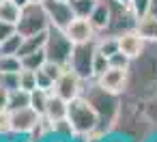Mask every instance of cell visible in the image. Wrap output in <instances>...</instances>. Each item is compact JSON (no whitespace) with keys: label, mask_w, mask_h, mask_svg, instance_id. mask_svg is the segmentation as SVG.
Here are the masks:
<instances>
[{"label":"cell","mask_w":157,"mask_h":142,"mask_svg":"<svg viewBox=\"0 0 157 142\" xmlns=\"http://www.w3.org/2000/svg\"><path fill=\"white\" fill-rule=\"evenodd\" d=\"M123 95L148 101L157 95V41L146 43L144 52L129 65V84Z\"/></svg>","instance_id":"obj_1"},{"label":"cell","mask_w":157,"mask_h":142,"mask_svg":"<svg viewBox=\"0 0 157 142\" xmlns=\"http://www.w3.org/2000/svg\"><path fill=\"white\" fill-rule=\"evenodd\" d=\"M82 95L97 110V114L101 118V127L99 129H103L108 133H114V121H116V114L121 110V95L105 90L103 86L97 84V80H84Z\"/></svg>","instance_id":"obj_2"},{"label":"cell","mask_w":157,"mask_h":142,"mask_svg":"<svg viewBox=\"0 0 157 142\" xmlns=\"http://www.w3.org/2000/svg\"><path fill=\"white\" fill-rule=\"evenodd\" d=\"M67 118H69V123H71L75 133H93L95 129L101 127V118H99L97 110L93 108V103L84 95H80V97L69 101Z\"/></svg>","instance_id":"obj_3"},{"label":"cell","mask_w":157,"mask_h":142,"mask_svg":"<svg viewBox=\"0 0 157 142\" xmlns=\"http://www.w3.org/2000/svg\"><path fill=\"white\" fill-rule=\"evenodd\" d=\"M50 17L43 9L41 2H30L22 9V15H20V22H17V33L24 35V37H30V35H39V33H45L50 30Z\"/></svg>","instance_id":"obj_4"},{"label":"cell","mask_w":157,"mask_h":142,"mask_svg":"<svg viewBox=\"0 0 157 142\" xmlns=\"http://www.w3.org/2000/svg\"><path fill=\"white\" fill-rule=\"evenodd\" d=\"M73 48L75 45L65 35V30L50 26L48 39H45V48H43L45 54H48V60H54V63H60V65H69L71 54H73Z\"/></svg>","instance_id":"obj_5"},{"label":"cell","mask_w":157,"mask_h":142,"mask_svg":"<svg viewBox=\"0 0 157 142\" xmlns=\"http://www.w3.org/2000/svg\"><path fill=\"white\" fill-rule=\"evenodd\" d=\"M95 41L90 43H80L73 48L69 67L82 78V80H95L93 78V58H95Z\"/></svg>","instance_id":"obj_6"},{"label":"cell","mask_w":157,"mask_h":142,"mask_svg":"<svg viewBox=\"0 0 157 142\" xmlns=\"http://www.w3.org/2000/svg\"><path fill=\"white\" fill-rule=\"evenodd\" d=\"M41 5H43V9H45V13L50 17V24L54 28L65 30L69 26V22L75 17L73 9L69 5V0H43Z\"/></svg>","instance_id":"obj_7"},{"label":"cell","mask_w":157,"mask_h":142,"mask_svg":"<svg viewBox=\"0 0 157 142\" xmlns=\"http://www.w3.org/2000/svg\"><path fill=\"white\" fill-rule=\"evenodd\" d=\"M82 90H84V80H82L71 67H67L65 73H63V75L56 80V84H54V93H56L58 97H63L65 101H71V99L80 97Z\"/></svg>","instance_id":"obj_8"},{"label":"cell","mask_w":157,"mask_h":142,"mask_svg":"<svg viewBox=\"0 0 157 142\" xmlns=\"http://www.w3.org/2000/svg\"><path fill=\"white\" fill-rule=\"evenodd\" d=\"M97 84L103 86L105 90L110 93H116V95H123L127 90V84H129V69L125 67H110L105 73H101L97 78Z\"/></svg>","instance_id":"obj_9"},{"label":"cell","mask_w":157,"mask_h":142,"mask_svg":"<svg viewBox=\"0 0 157 142\" xmlns=\"http://www.w3.org/2000/svg\"><path fill=\"white\" fill-rule=\"evenodd\" d=\"M65 35L73 41V45H80V43H90L97 39V30L95 26L90 24L88 17H73L69 22V26L65 28Z\"/></svg>","instance_id":"obj_10"},{"label":"cell","mask_w":157,"mask_h":142,"mask_svg":"<svg viewBox=\"0 0 157 142\" xmlns=\"http://www.w3.org/2000/svg\"><path fill=\"white\" fill-rule=\"evenodd\" d=\"M11 118H13V131H11V133L28 136V133L35 129V125L41 121V114H39L33 106H26V108L11 110Z\"/></svg>","instance_id":"obj_11"},{"label":"cell","mask_w":157,"mask_h":142,"mask_svg":"<svg viewBox=\"0 0 157 142\" xmlns=\"http://www.w3.org/2000/svg\"><path fill=\"white\" fill-rule=\"evenodd\" d=\"M116 39H118V52H123L125 56H129L131 60L133 58H138L142 52H144V48H146V39L136 30V28H131V30H125V33H121V35H116Z\"/></svg>","instance_id":"obj_12"},{"label":"cell","mask_w":157,"mask_h":142,"mask_svg":"<svg viewBox=\"0 0 157 142\" xmlns=\"http://www.w3.org/2000/svg\"><path fill=\"white\" fill-rule=\"evenodd\" d=\"M90 24L95 26V30L101 35L110 28V22H112V9H110V2L108 0H97V5L93 9V13L88 15Z\"/></svg>","instance_id":"obj_13"},{"label":"cell","mask_w":157,"mask_h":142,"mask_svg":"<svg viewBox=\"0 0 157 142\" xmlns=\"http://www.w3.org/2000/svg\"><path fill=\"white\" fill-rule=\"evenodd\" d=\"M67 112H69V101H65L54 90H50V99H48V106H45V114L43 116L54 123V121L67 118Z\"/></svg>","instance_id":"obj_14"},{"label":"cell","mask_w":157,"mask_h":142,"mask_svg":"<svg viewBox=\"0 0 157 142\" xmlns=\"http://www.w3.org/2000/svg\"><path fill=\"white\" fill-rule=\"evenodd\" d=\"M136 30H138V33L148 41V43L157 41V15L148 13V15L140 17V20H138V24H136Z\"/></svg>","instance_id":"obj_15"},{"label":"cell","mask_w":157,"mask_h":142,"mask_svg":"<svg viewBox=\"0 0 157 142\" xmlns=\"http://www.w3.org/2000/svg\"><path fill=\"white\" fill-rule=\"evenodd\" d=\"M20 15H22V7L15 2V0H0V20L17 26Z\"/></svg>","instance_id":"obj_16"},{"label":"cell","mask_w":157,"mask_h":142,"mask_svg":"<svg viewBox=\"0 0 157 142\" xmlns=\"http://www.w3.org/2000/svg\"><path fill=\"white\" fill-rule=\"evenodd\" d=\"M95 48H97L101 54L112 56V54L118 52V39H116V35L101 33V35H97V39H95Z\"/></svg>","instance_id":"obj_17"},{"label":"cell","mask_w":157,"mask_h":142,"mask_svg":"<svg viewBox=\"0 0 157 142\" xmlns=\"http://www.w3.org/2000/svg\"><path fill=\"white\" fill-rule=\"evenodd\" d=\"M45 39H48V30H45V33H39V35L24 37L22 48H20V56H26V54H30V52L43 50V48H45Z\"/></svg>","instance_id":"obj_18"},{"label":"cell","mask_w":157,"mask_h":142,"mask_svg":"<svg viewBox=\"0 0 157 142\" xmlns=\"http://www.w3.org/2000/svg\"><path fill=\"white\" fill-rule=\"evenodd\" d=\"M22 58V67L24 69H41L45 63H48V54H45V50H37V52H30V54H26V56H20Z\"/></svg>","instance_id":"obj_19"},{"label":"cell","mask_w":157,"mask_h":142,"mask_svg":"<svg viewBox=\"0 0 157 142\" xmlns=\"http://www.w3.org/2000/svg\"><path fill=\"white\" fill-rule=\"evenodd\" d=\"M22 69V58L17 54H0V73H17Z\"/></svg>","instance_id":"obj_20"},{"label":"cell","mask_w":157,"mask_h":142,"mask_svg":"<svg viewBox=\"0 0 157 142\" xmlns=\"http://www.w3.org/2000/svg\"><path fill=\"white\" fill-rule=\"evenodd\" d=\"M30 106V93L24 88H15L9 90V110H17V108H26Z\"/></svg>","instance_id":"obj_21"},{"label":"cell","mask_w":157,"mask_h":142,"mask_svg":"<svg viewBox=\"0 0 157 142\" xmlns=\"http://www.w3.org/2000/svg\"><path fill=\"white\" fill-rule=\"evenodd\" d=\"M22 41H24V35H20V33L15 30L11 37H7L2 43H0V54H17V56H20Z\"/></svg>","instance_id":"obj_22"},{"label":"cell","mask_w":157,"mask_h":142,"mask_svg":"<svg viewBox=\"0 0 157 142\" xmlns=\"http://www.w3.org/2000/svg\"><path fill=\"white\" fill-rule=\"evenodd\" d=\"M48 99H50V90H45V88H35V90L30 93V106H33L41 116L45 114Z\"/></svg>","instance_id":"obj_23"},{"label":"cell","mask_w":157,"mask_h":142,"mask_svg":"<svg viewBox=\"0 0 157 142\" xmlns=\"http://www.w3.org/2000/svg\"><path fill=\"white\" fill-rule=\"evenodd\" d=\"M17 80H20V88H24L28 93H33L35 88H39V84H37V71L35 69H22L17 73Z\"/></svg>","instance_id":"obj_24"},{"label":"cell","mask_w":157,"mask_h":142,"mask_svg":"<svg viewBox=\"0 0 157 142\" xmlns=\"http://www.w3.org/2000/svg\"><path fill=\"white\" fill-rule=\"evenodd\" d=\"M69 5H71L75 17H88L97 5V0H69Z\"/></svg>","instance_id":"obj_25"},{"label":"cell","mask_w":157,"mask_h":142,"mask_svg":"<svg viewBox=\"0 0 157 142\" xmlns=\"http://www.w3.org/2000/svg\"><path fill=\"white\" fill-rule=\"evenodd\" d=\"M110 67H112V63H110V56L101 54L99 50H95V58H93V78L97 80V78H99L101 73H105Z\"/></svg>","instance_id":"obj_26"},{"label":"cell","mask_w":157,"mask_h":142,"mask_svg":"<svg viewBox=\"0 0 157 142\" xmlns=\"http://www.w3.org/2000/svg\"><path fill=\"white\" fill-rule=\"evenodd\" d=\"M151 2H153V0H131V2H129V9H131L133 15L140 20V17H144V15L151 13Z\"/></svg>","instance_id":"obj_27"},{"label":"cell","mask_w":157,"mask_h":142,"mask_svg":"<svg viewBox=\"0 0 157 142\" xmlns=\"http://www.w3.org/2000/svg\"><path fill=\"white\" fill-rule=\"evenodd\" d=\"M13 131V118H11V110H0V138H5Z\"/></svg>","instance_id":"obj_28"},{"label":"cell","mask_w":157,"mask_h":142,"mask_svg":"<svg viewBox=\"0 0 157 142\" xmlns=\"http://www.w3.org/2000/svg\"><path fill=\"white\" fill-rule=\"evenodd\" d=\"M17 73H20V71H17ZM17 73H0V86L7 88V90H15V88H20Z\"/></svg>","instance_id":"obj_29"},{"label":"cell","mask_w":157,"mask_h":142,"mask_svg":"<svg viewBox=\"0 0 157 142\" xmlns=\"http://www.w3.org/2000/svg\"><path fill=\"white\" fill-rule=\"evenodd\" d=\"M37 84H39V88H45V90H54V80L43 71V69H37Z\"/></svg>","instance_id":"obj_30"},{"label":"cell","mask_w":157,"mask_h":142,"mask_svg":"<svg viewBox=\"0 0 157 142\" xmlns=\"http://www.w3.org/2000/svg\"><path fill=\"white\" fill-rule=\"evenodd\" d=\"M144 106H146V114H148V118H151V123H153V127L157 131V95L153 99L144 101Z\"/></svg>","instance_id":"obj_31"},{"label":"cell","mask_w":157,"mask_h":142,"mask_svg":"<svg viewBox=\"0 0 157 142\" xmlns=\"http://www.w3.org/2000/svg\"><path fill=\"white\" fill-rule=\"evenodd\" d=\"M15 30H17L15 24H9V22H5V20H0V43H2L7 37H11Z\"/></svg>","instance_id":"obj_32"},{"label":"cell","mask_w":157,"mask_h":142,"mask_svg":"<svg viewBox=\"0 0 157 142\" xmlns=\"http://www.w3.org/2000/svg\"><path fill=\"white\" fill-rule=\"evenodd\" d=\"M43 142H71L69 138H60V136H50L48 140H43Z\"/></svg>","instance_id":"obj_33"},{"label":"cell","mask_w":157,"mask_h":142,"mask_svg":"<svg viewBox=\"0 0 157 142\" xmlns=\"http://www.w3.org/2000/svg\"><path fill=\"white\" fill-rule=\"evenodd\" d=\"M144 142H157V131H153V133H151V136H148Z\"/></svg>","instance_id":"obj_34"},{"label":"cell","mask_w":157,"mask_h":142,"mask_svg":"<svg viewBox=\"0 0 157 142\" xmlns=\"http://www.w3.org/2000/svg\"><path fill=\"white\" fill-rule=\"evenodd\" d=\"M151 13L157 15V0H153V2H151Z\"/></svg>","instance_id":"obj_35"},{"label":"cell","mask_w":157,"mask_h":142,"mask_svg":"<svg viewBox=\"0 0 157 142\" xmlns=\"http://www.w3.org/2000/svg\"><path fill=\"white\" fill-rule=\"evenodd\" d=\"M15 2H17V5H20V7H22V9H24V7H26V5H30V0H15Z\"/></svg>","instance_id":"obj_36"},{"label":"cell","mask_w":157,"mask_h":142,"mask_svg":"<svg viewBox=\"0 0 157 142\" xmlns=\"http://www.w3.org/2000/svg\"><path fill=\"white\" fill-rule=\"evenodd\" d=\"M116 2H121V5H127V7H129V2H131V0H116Z\"/></svg>","instance_id":"obj_37"},{"label":"cell","mask_w":157,"mask_h":142,"mask_svg":"<svg viewBox=\"0 0 157 142\" xmlns=\"http://www.w3.org/2000/svg\"><path fill=\"white\" fill-rule=\"evenodd\" d=\"M30 2H43V0H30Z\"/></svg>","instance_id":"obj_38"},{"label":"cell","mask_w":157,"mask_h":142,"mask_svg":"<svg viewBox=\"0 0 157 142\" xmlns=\"http://www.w3.org/2000/svg\"><path fill=\"white\" fill-rule=\"evenodd\" d=\"M0 142H5V140H2V138H0Z\"/></svg>","instance_id":"obj_39"}]
</instances>
